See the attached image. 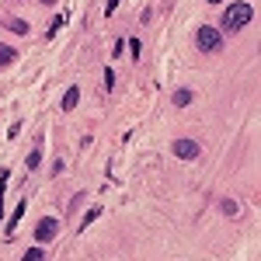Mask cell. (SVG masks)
Returning <instances> with one entry per match:
<instances>
[{"label":"cell","instance_id":"6da1fadb","mask_svg":"<svg viewBox=\"0 0 261 261\" xmlns=\"http://www.w3.org/2000/svg\"><path fill=\"white\" fill-rule=\"evenodd\" d=\"M251 14H254V11H251V4H230V7H226V18H223V24H226L230 32H241L244 24L251 21Z\"/></svg>","mask_w":261,"mask_h":261},{"label":"cell","instance_id":"7a4b0ae2","mask_svg":"<svg viewBox=\"0 0 261 261\" xmlns=\"http://www.w3.org/2000/svg\"><path fill=\"white\" fill-rule=\"evenodd\" d=\"M195 42H199L202 53H216V49H223V35L216 32V28H209V24H202L199 32H195Z\"/></svg>","mask_w":261,"mask_h":261},{"label":"cell","instance_id":"3957f363","mask_svg":"<svg viewBox=\"0 0 261 261\" xmlns=\"http://www.w3.org/2000/svg\"><path fill=\"white\" fill-rule=\"evenodd\" d=\"M174 157L178 161H195L199 157V143L195 140H174Z\"/></svg>","mask_w":261,"mask_h":261},{"label":"cell","instance_id":"277c9868","mask_svg":"<svg viewBox=\"0 0 261 261\" xmlns=\"http://www.w3.org/2000/svg\"><path fill=\"white\" fill-rule=\"evenodd\" d=\"M56 230H60V223H56V220H42L39 226H35V241H39V244H49L53 237H56Z\"/></svg>","mask_w":261,"mask_h":261},{"label":"cell","instance_id":"5b68a950","mask_svg":"<svg viewBox=\"0 0 261 261\" xmlns=\"http://www.w3.org/2000/svg\"><path fill=\"white\" fill-rule=\"evenodd\" d=\"M14 60H18V49H11V45H4V42H0V70H4V66H11Z\"/></svg>","mask_w":261,"mask_h":261},{"label":"cell","instance_id":"8992f818","mask_svg":"<svg viewBox=\"0 0 261 261\" xmlns=\"http://www.w3.org/2000/svg\"><path fill=\"white\" fill-rule=\"evenodd\" d=\"M77 101H81V91H77V87H70V91L63 94V108H66V112H73V108H77Z\"/></svg>","mask_w":261,"mask_h":261},{"label":"cell","instance_id":"52a82bcc","mask_svg":"<svg viewBox=\"0 0 261 261\" xmlns=\"http://www.w3.org/2000/svg\"><path fill=\"white\" fill-rule=\"evenodd\" d=\"M174 105H178V108H185V105H192V91H188V87H181V91H174Z\"/></svg>","mask_w":261,"mask_h":261},{"label":"cell","instance_id":"ba28073f","mask_svg":"<svg viewBox=\"0 0 261 261\" xmlns=\"http://www.w3.org/2000/svg\"><path fill=\"white\" fill-rule=\"evenodd\" d=\"M220 209L226 213V216H237V213H241V205H237L233 199H223V202H220Z\"/></svg>","mask_w":261,"mask_h":261},{"label":"cell","instance_id":"9c48e42d","mask_svg":"<svg viewBox=\"0 0 261 261\" xmlns=\"http://www.w3.org/2000/svg\"><path fill=\"white\" fill-rule=\"evenodd\" d=\"M21 261H45V251H42V247H32V251H24Z\"/></svg>","mask_w":261,"mask_h":261},{"label":"cell","instance_id":"30bf717a","mask_svg":"<svg viewBox=\"0 0 261 261\" xmlns=\"http://www.w3.org/2000/svg\"><path fill=\"white\" fill-rule=\"evenodd\" d=\"M21 213H24V202H18V209H14V216H11V223H7V233H14V226H18Z\"/></svg>","mask_w":261,"mask_h":261},{"label":"cell","instance_id":"8fae6325","mask_svg":"<svg viewBox=\"0 0 261 261\" xmlns=\"http://www.w3.org/2000/svg\"><path fill=\"white\" fill-rule=\"evenodd\" d=\"M7 28H11V32H18V35H24V32H28V24H24L21 18H11V21H7Z\"/></svg>","mask_w":261,"mask_h":261},{"label":"cell","instance_id":"7c38bea8","mask_svg":"<svg viewBox=\"0 0 261 261\" xmlns=\"http://www.w3.org/2000/svg\"><path fill=\"white\" fill-rule=\"evenodd\" d=\"M42 164V153L39 150H32V153H28V167H32V171H35V167H39Z\"/></svg>","mask_w":261,"mask_h":261},{"label":"cell","instance_id":"4fadbf2b","mask_svg":"<svg viewBox=\"0 0 261 261\" xmlns=\"http://www.w3.org/2000/svg\"><path fill=\"white\" fill-rule=\"evenodd\" d=\"M101 216V209H87V216H84V226H91V223Z\"/></svg>","mask_w":261,"mask_h":261},{"label":"cell","instance_id":"5bb4252c","mask_svg":"<svg viewBox=\"0 0 261 261\" xmlns=\"http://www.w3.org/2000/svg\"><path fill=\"white\" fill-rule=\"evenodd\" d=\"M105 87H108V91L115 87V73H112V70H105Z\"/></svg>","mask_w":261,"mask_h":261},{"label":"cell","instance_id":"9a60e30c","mask_svg":"<svg viewBox=\"0 0 261 261\" xmlns=\"http://www.w3.org/2000/svg\"><path fill=\"white\" fill-rule=\"evenodd\" d=\"M115 7H119V0H108L105 4V14H115Z\"/></svg>","mask_w":261,"mask_h":261},{"label":"cell","instance_id":"2e32d148","mask_svg":"<svg viewBox=\"0 0 261 261\" xmlns=\"http://www.w3.org/2000/svg\"><path fill=\"white\" fill-rule=\"evenodd\" d=\"M42 4H56V0H42Z\"/></svg>","mask_w":261,"mask_h":261},{"label":"cell","instance_id":"e0dca14e","mask_svg":"<svg viewBox=\"0 0 261 261\" xmlns=\"http://www.w3.org/2000/svg\"><path fill=\"white\" fill-rule=\"evenodd\" d=\"M209 4H223V0H209Z\"/></svg>","mask_w":261,"mask_h":261}]
</instances>
